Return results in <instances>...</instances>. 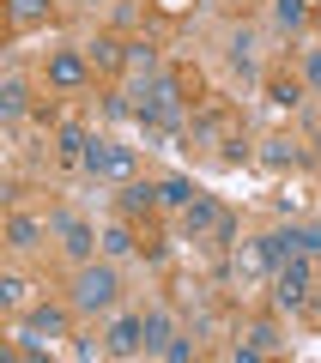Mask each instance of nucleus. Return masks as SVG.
<instances>
[{
    "instance_id": "nucleus-10",
    "label": "nucleus",
    "mask_w": 321,
    "mask_h": 363,
    "mask_svg": "<svg viewBox=\"0 0 321 363\" xmlns=\"http://www.w3.org/2000/svg\"><path fill=\"white\" fill-rule=\"evenodd\" d=\"M158 206H164V200H158V182H140V176L121 182V194H116V212H121V218L140 224V218H152Z\"/></svg>"
},
{
    "instance_id": "nucleus-28",
    "label": "nucleus",
    "mask_w": 321,
    "mask_h": 363,
    "mask_svg": "<svg viewBox=\"0 0 321 363\" xmlns=\"http://www.w3.org/2000/svg\"><path fill=\"white\" fill-rule=\"evenodd\" d=\"M25 109H31L25 79H6V85H0V116H25Z\"/></svg>"
},
{
    "instance_id": "nucleus-14",
    "label": "nucleus",
    "mask_w": 321,
    "mask_h": 363,
    "mask_svg": "<svg viewBox=\"0 0 321 363\" xmlns=\"http://www.w3.org/2000/svg\"><path fill=\"white\" fill-rule=\"evenodd\" d=\"M18 333H37V339H67V309H61V303H37V309H25Z\"/></svg>"
},
{
    "instance_id": "nucleus-15",
    "label": "nucleus",
    "mask_w": 321,
    "mask_h": 363,
    "mask_svg": "<svg viewBox=\"0 0 321 363\" xmlns=\"http://www.w3.org/2000/svg\"><path fill=\"white\" fill-rule=\"evenodd\" d=\"M261 164L267 169H297V164H309V152L291 133H267V140H261Z\"/></svg>"
},
{
    "instance_id": "nucleus-24",
    "label": "nucleus",
    "mask_w": 321,
    "mask_h": 363,
    "mask_svg": "<svg viewBox=\"0 0 321 363\" xmlns=\"http://www.w3.org/2000/svg\"><path fill=\"white\" fill-rule=\"evenodd\" d=\"M200 194H206V188H194L188 176H164V182H158V200H164V206H176V212H182V206H194Z\"/></svg>"
},
{
    "instance_id": "nucleus-8",
    "label": "nucleus",
    "mask_w": 321,
    "mask_h": 363,
    "mask_svg": "<svg viewBox=\"0 0 321 363\" xmlns=\"http://www.w3.org/2000/svg\"><path fill=\"white\" fill-rule=\"evenodd\" d=\"M85 61H91V73H97V79L128 73V37H121V30H97V37L85 43Z\"/></svg>"
},
{
    "instance_id": "nucleus-16",
    "label": "nucleus",
    "mask_w": 321,
    "mask_h": 363,
    "mask_svg": "<svg viewBox=\"0 0 321 363\" xmlns=\"http://www.w3.org/2000/svg\"><path fill=\"white\" fill-rule=\"evenodd\" d=\"M140 339H146V357H158V351L176 339V321H170V309H140Z\"/></svg>"
},
{
    "instance_id": "nucleus-22",
    "label": "nucleus",
    "mask_w": 321,
    "mask_h": 363,
    "mask_svg": "<svg viewBox=\"0 0 321 363\" xmlns=\"http://www.w3.org/2000/svg\"><path fill=\"white\" fill-rule=\"evenodd\" d=\"M170 79H176L182 104H194V109L206 104V79H200V67H194V61H176V67H170Z\"/></svg>"
},
{
    "instance_id": "nucleus-33",
    "label": "nucleus",
    "mask_w": 321,
    "mask_h": 363,
    "mask_svg": "<svg viewBox=\"0 0 321 363\" xmlns=\"http://www.w3.org/2000/svg\"><path fill=\"white\" fill-rule=\"evenodd\" d=\"M273 206H279L285 218H303V194H273Z\"/></svg>"
},
{
    "instance_id": "nucleus-6",
    "label": "nucleus",
    "mask_w": 321,
    "mask_h": 363,
    "mask_svg": "<svg viewBox=\"0 0 321 363\" xmlns=\"http://www.w3.org/2000/svg\"><path fill=\"white\" fill-rule=\"evenodd\" d=\"M43 79H49V91H91V61H85V49H49V61H43Z\"/></svg>"
},
{
    "instance_id": "nucleus-5",
    "label": "nucleus",
    "mask_w": 321,
    "mask_h": 363,
    "mask_svg": "<svg viewBox=\"0 0 321 363\" xmlns=\"http://www.w3.org/2000/svg\"><path fill=\"white\" fill-rule=\"evenodd\" d=\"M43 224H49V236H61V248L79 260V267L103 255V230H91V224H85V218H73V212H49Z\"/></svg>"
},
{
    "instance_id": "nucleus-23",
    "label": "nucleus",
    "mask_w": 321,
    "mask_h": 363,
    "mask_svg": "<svg viewBox=\"0 0 321 363\" xmlns=\"http://www.w3.org/2000/svg\"><path fill=\"white\" fill-rule=\"evenodd\" d=\"M255 49H261V37H255L249 25H243V30H231V67H236V73H255V67H261V55H255Z\"/></svg>"
},
{
    "instance_id": "nucleus-30",
    "label": "nucleus",
    "mask_w": 321,
    "mask_h": 363,
    "mask_svg": "<svg viewBox=\"0 0 321 363\" xmlns=\"http://www.w3.org/2000/svg\"><path fill=\"white\" fill-rule=\"evenodd\" d=\"M25 279H18V272H6V279H0V303H6V309H18V303H25Z\"/></svg>"
},
{
    "instance_id": "nucleus-9",
    "label": "nucleus",
    "mask_w": 321,
    "mask_h": 363,
    "mask_svg": "<svg viewBox=\"0 0 321 363\" xmlns=\"http://www.w3.org/2000/svg\"><path fill=\"white\" fill-rule=\"evenodd\" d=\"M224 279H231V285H255V279H273V260H267V248H261V236L255 242H236L231 248V267H224Z\"/></svg>"
},
{
    "instance_id": "nucleus-13",
    "label": "nucleus",
    "mask_w": 321,
    "mask_h": 363,
    "mask_svg": "<svg viewBox=\"0 0 321 363\" xmlns=\"http://www.w3.org/2000/svg\"><path fill=\"white\" fill-rule=\"evenodd\" d=\"M91 140H97V133H85L79 121H61V128H55V157H61L67 169H85V152H91Z\"/></svg>"
},
{
    "instance_id": "nucleus-4",
    "label": "nucleus",
    "mask_w": 321,
    "mask_h": 363,
    "mask_svg": "<svg viewBox=\"0 0 321 363\" xmlns=\"http://www.w3.org/2000/svg\"><path fill=\"white\" fill-rule=\"evenodd\" d=\"M85 176L91 182H134L140 176V145H121V140H91L85 152Z\"/></svg>"
},
{
    "instance_id": "nucleus-21",
    "label": "nucleus",
    "mask_w": 321,
    "mask_h": 363,
    "mask_svg": "<svg viewBox=\"0 0 321 363\" xmlns=\"http://www.w3.org/2000/svg\"><path fill=\"white\" fill-rule=\"evenodd\" d=\"M158 67H164V55H158V43H152V37H128V73L152 79Z\"/></svg>"
},
{
    "instance_id": "nucleus-29",
    "label": "nucleus",
    "mask_w": 321,
    "mask_h": 363,
    "mask_svg": "<svg viewBox=\"0 0 321 363\" xmlns=\"http://www.w3.org/2000/svg\"><path fill=\"white\" fill-rule=\"evenodd\" d=\"M158 357H164V363H194V357H200V345H194V339H182V333H176V339H170L164 351H158Z\"/></svg>"
},
{
    "instance_id": "nucleus-1",
    "label": "nucleus",
    "mask_w": 321,
    "mask_h": 363,
    "mask_svg": "<svg viewBox=\"0 0 321 363\" xmlns=\"http://www.w3.org/2000/svg\"><path fill=\"white\" fill-rule=\"evenodd\" d=\"M231 140H243V109L206 97V104L188 116V152H224Z\"/></svg>"
},
{
    "instance_id": "nucleus-11",
    "label": "nucleus",
    "mask_w": 321,
    "mask_h": 363,
    "mask_svg": "<svg viewBox=\"0 0 321 363\" xmlns=\"http://www.w3.org/2000/svg\"><path fill=\"white\" fill-rule=\"evenodd\" d=\"M219 218H224V206H219L212 194H200L194 206H182V236H194V242H212Z\"/></svg>"
},
{
    "instance_id": "nucleus-2",
    "label": "nucleus",
    "mask_w": 321,
    "mask_h": 363,
    "mask_svg": "<svg viewBox=\"0 0 321 363\" xmlns=\"http://www.w3.org/2000/svg\"><path fill=\"white\" fill-rule=\"evenodd\" d=\"M116 297H121V272L109 267V255L85 260L79 279H73V309L79 315H97V309H116Z\"/></svg>"
},
{
    "instance_id": "nucleus-3",
    "label": "nucleus",
    "mask_w": 321,
    "mask_h": 363,
    "mask_svg": "<svg viewBox=\"0 0 321 363\" xmlns=\"http://www.w3.org/2000/svg\"><path fill=\"white\" fill-rule=\"evenodd\" d=\"M315 267H309V255H291L285 267H273V309H315Z\"/></svg>"
},
{
    "instance_id": "nucleus-31",
    "label": "nucleus",
    "mask_w": 321,
    "mask_h": 363,
    "mask_svg": "<svg viewBox=\"0 0 321 363\" xmlns=\"http://www.w3.org/2000/svg\"><path fill=\"white\" fill-rule=\"evenodd\" d=\"M303 85L321 97V49H303Z\"/></svg>"
},
{
    "instance_id": "nucleus-32",
    "label": "nucleus",
    "mask_w": 321,
    "mask_h": 363,
    "mask_svg": "<svg viewBox=\"0 0 321 363\" xmlns=\"http://www.w3.org/2000/svg\"><path fill=\"white\" fill-rule=\"evenodd\" d=\"M219 164H224V169H236V164H249V145H243V140H231V145H224V152H219Z\"/></svg>"
},
{
    "instance_id": "nucleus-27",
    "label": "nucleus",
    "mask_w": 321,
    "mask_h": 363,
    "mask_svg": "<svg viewBox=\"0 0 321 363\" xmlns=\"http://www.w3.org/2000/svg\"><path fill=\"white\" fill-rule=\"evenodd\" d=\"M97 116H103V121H140L128 91H97Z\"/></svg>"
},
{
    "instance_id": "nucleus-26",
    "label": "nucleus",
    "mask_w": 321,
    "mask_h": 363,
    "mask_svg": "<svg viewBox=\"0 0 321 363\" xmlns=\"http://www.w3.org/2000/svg\"><path fill=\"white\" fill-rule=\"evenodd\" d=\"M261 248H267V260H273V267H285V260L297 255V230H291V224H279V230H267V236H261Z\"/></svg>"
},
{
    "instance_id": "nucleus-7",
    "label": "nucleus",
    "mask_w": 321,
    "mask_h": 363,
    "mask_svg": "<svg viewBox=\"0 0 321 363\" xmlns=\"http://www.w3.org/2000/svg\"><path fill=\"white\" fill-rule=\"evenodd\" d=\"M273 351H285L279 321H273V315H255V321L243 327V339L231 345V357H236V363H255V357H273Z\"/></svg>"
},
{
    "instance_id": "nucleus-37",
    "label": "nucleus",
    "mask_w": 321,
    "mask_h": 363,
    "mask_svg": "<svg viewBox=\"0 0 321 363\" xmlns=\"http://www.w3.org/2000/svg\"><path fill=\"white\" fill-rule=\"evenodd\" d=\"M315 279H321V267H315Z\"/></svg>"
},
{
    "instance_id": "nucleus-35",
    "label": "nucleus",
    "mask_w": 321,
    "mask_h": 363,
    "mask_svg": "<svg viewBox=\"0 0 321 363\" xmlns=\"http://www.w3.org/2000/svg\"><path fill=\"white\" fill-rule=\"evenodd\" d=\"M158 6H164V13H188V0H158Z\"/></svg>"
},
{
    "instance_id": "nucleus-12",
    "label": "nucleus",
    "mask_w": 321,
    "mask_h": 363,
    "mask_svg": "<svg viewBox=\"0 0 321 363\" xmlns=\"http://www.w3.org/2000/svg\"><path fill=\"white\" fill-rule=\"evenodd\" d=\"M103 345H109V357H140V351H146L140 315H116V321L103 327Z\"/></svg>"
},
{
    "instance_id": "nucleus-20",
    "label": "nucleus",
    "mask_w": 321,
    "mask_h": 363,
    "mask_svg": "<svg viewBox=\"0 0 321 363\" xmlns=\"http://www.w3.org/2000/svg\"><path fill=\"white\" fill-rule=\"evenodd\" d=\"M309 18H315V0H273V25H279L285 37H297Z\"/></svg>"
},
{
    "instance_id": "nucleus-18",
    "label": "nucleus",
    "mask_w": 321,
    "mask_h": 363,
    "mask_svg": "<svg viewBox=\"0 0 321 363\" xmlns=\"http://www.w3.org/2000/svg\"><path fill=\"white\" fill-rule=\"evenodd\" d=\"M103 255H109V260L140 255V224H134V218H116L109 230H103Z\"/></svg>"
},
{
    "instance_id": "nucleus-19",
    "label": "nucleus",
    "mask_w": 321,
    "mask_h": 363,
    "mask_svg": "<svg viewBox=\"0 0 321 363\" xmlns=\"http://www.w3.org/2000/svg\"><path fill=\"white\" fill-rule=\"evenodd\" d=\"M6 13H13V30H43L55 18V0H6Z\"/></svg>"
},
{
    "instance_id": "nucleus-17",
    "label": "nucleus",
    "mask_w": 321,
    "mask_h": 363,
    "mask_svg": "<svg viewBox=\"0 0 321 363\" xmlns=\"http://www.w3.org/2000/svg\"><path fill=\"white\" fill-rule=\"evenodd\" d=\"M303 73H267V104L273 109H297V104H303Z\"/></svg>"
},
{
    "instance_id": "nucleus-36",
    "label": "nucleus",
    "mask_w": 321,
    "mask_h": 363,
    "mask_svg": "<svg viewBox=\"0 0 321 363\" xmlns=\"http://www.w3.org/2000/svg\"><path fill=\"white\" fill-rule=\"evenodd\" d=\"M315 25H321V0H315Z\"/></svg>"
},
{
    "instance_id": "nucleus-34",
    "label": "nucleus",
    "mask_w": 321,
    "mask_h": 363,
    "mask_svg": "<svg viewBox=\"0 0 321 363\" xmlns=\"http://www.w3.org/2000/svg\"><path fill=\"white\" fill-rule=\"evenodd\" d=\"M134 25H140V13H134L128 0H121V6H116V30H134Z\"/></svg>"
},
{
    "instance_id": "nucleus-25",
    "label": "nucleus",
    "mask_w": 321,
    "mask_h": 363,
    "mask_svg": "<svg viewBox=\"0 0 321 363\" xmlns=\"http://www.w3.org/2000/svg\"><path fill=\"white\" fill-rule=\"evenodd\" d=\"M43 230H49L43 218H31V212H13V224H6V242H13V248H37V242H43Z\"/></svg>"
}]
</instances>
